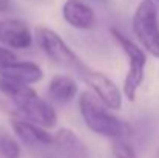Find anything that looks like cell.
I'll return each mask as SVG.
<instances>
[{
  "instance_id": "6da1fadb",
  "label": "cell",
  "mask_w": 159,
  "mask_h": 158,
  "mask_svg": "<svg viewBox=\"0 0 159 158\" xmlns=\"http://www.w3.org/2000/svg\"><path fill=\"white\" fill-rule=\"evenodd\" d=\"M0 92L12 101V104L25 116V119L43 129H53L56 126L57 115L54 107L47 99L40 98L37 92L30 85L12 82L0 76Z\"/></svg>"
},
{
  "instance_id": "7a4b0ae2",
  "label": "cell",
  "mask_w": 159,
  "mask_h": 158,
  "mask_svg": "<svg viewBox=\"0 0 159 158\" xmlns=\"http://www.w3.org/2000/svg\"><path fill=\"white\" fill-rule=\"evenodd\" d=\"M79 110L87 127L107 138H120L124 133V124L116 118L105 104H102L93 92H84L79 96Z\"/></svg>"
},
{
  "instance_id": "3957f363",
  "label": "cell",
  "mask_w": 159,
  "mask_h": 158,
  "mask_svg": "<svg viewBox=\"0 0 159 158\" xmlns=\"http://www.w3.org/2000/svg\"><path fill=\"white\" fill-rule=\"evenodd\" d=\"M113 39L117 42V45L122 48V51L125 53L127 59H128V70L124 79V95L127 96V99L134 101L138 90L141 89L144 78H145V65H147V54L145 51L134 44L127 34H124L120 30L117 28H111L110 30Z\"/></svg>"
},
{
  "instance_id": "277c9868",
  "label": "cell",
  "mask_w": 159,
  "mask_h": 158,
  "mask_svg": "<svg viewBox=\"0 0 159 158\" xmlns=\"http://www.w3.org/2000/svg\"><path fill=\"white\" fill-rule=\"evenodd\" d=\"M133 33L139 47L159 59V14L155 0H141L133 14Z\"/></svg>"
},
{
  "instance_id": "5b68a950",
  "label": "cell",
  "mask_w": 159,
  "mask_h": 158,
  "mask_svg": "<svg viewBox=\"0 0 159 158\" xmlns=\"http://www.w3.org/2000/svg\"><path fill=\"white\" fill-rule=\"evenodd\" d=\"M34 37L40 47V50L45 53V56H48L54 64H59L68 70H74L77 71L82 67V60L80 57L73 51L66 42L48 26L39 25L34 30Z\"/></svg>"
},
{
  "instance_id": "8992f818",
  "label": "cell",
  "mask_w": 159,
  "mask_h": 158,
  "mask_svg": "<svg viewBox=\"0 0 159 158\" xmlns=\"http://www.w3.org/2000/svg\"><path fill=\"white\" fill-rule=\"evenodd\" d=\"M80 79L93 90V93L98 96V99L105 104L110 110H119L122 107V93L119 87L107 76L105 73L94 70L85 64L77 70Z\"/></svg>"
},
{
  "instance_id": "52a82bcc",
  "label": "cell",
  "mask_w": 159,
  "mask_h": 158,
  "mask_svg": "<svg viewBox=\"0 0 159 158\" xmlns=\"http://www.w3.org/2000/svg\"><path fill=\"white\" fill-rule=\"evenodd\" d=\"M0 44L9 50H26L33 45V33L22 20H0Z\"/></svg>"
},
{
  "instance_id": "ba28073f",
  "label": "cell",
  "mask_w": 159,
  "mask_h": 158,
  "mask_svg": "<svg viewBox=\"0 0 159 158\" xmlns=\"http://www.w3.org/2000/svg\"><path fill=\"white\" fill-rule=\"evenodd\" d=\"M11 127L16 136L30 147H48L53 146V135L43 127L25 119V118H11Z\"/></svg>"
},
{
  "instance_id": "9c48e42d",
  "label": "cell",
  "mask_w": 159,
  "mask_h": 158,
  "mask_svg": "<svg viewBox=\"0 0 159 158\" xmlns=\"http://www.w3.org/2000/svg\"><path fill=\"white\" fill-rule=\"evenodd\" d=\"M62 16L76 30H93L96 26V14L84 0H66L62 6Z\"/></svg>"
},
{
  "instance_id": "30bf717a",
  "label": "cell",
  "mask_w": 159,
  "mask_h": 158,
  "mask_svg": "<svg viewBox=\"0 0 159 158\" xmlns=\"http://www.w3.org/2000/svg\"><path fill=\"white\" fill-rule=\"evenodd\" d=\"M0 76L5 78V79H9L12 82L33 85L43 78V71L34 62L14 59V60L0 67Z\"/></svg>"
},
{
  "instance_id": "8fae6325",
  "label": "cell",
  "mask_w": 159,
  "mask_h": 158,
  "mask_svg": "<svg viewBox=\"0 0 159 158\" xmlns=\"http://www.w3.org/2000/svg\"><path fill=\"white\" fill-rule=\"evenodd\" d=\"M53 146L66 158L88 157V147L71 129H59L53 135Z\"/></svg>"
},
{
  "instance_id": "7c38bea8",
  "label": "cell",
  "mask_w": 159,
  "mask_h": 158,
  "mask_svg": "<svg viewBox=\"0 0 159 158\" xmlns=\"http://www.w3.org/2000/svg\"><path fill=\"white\" fill-rule=\"evenodd\" d=\"M77 92L79 89L76 81L66 74H56L48 84V98L60 105L71 103L76 98Z\"/></svg>"
},
{
  "instance_id": "4fadbf2b",
  "label": "cell",
  "mask_w": 159,
  "mask_h": 158,
  "mask_svg": "<svg viewBox=\"0 0 159 158\" xmlns=\"http://www.w3.org/2000/svg\"><path fill=\"white\" fill-rule=\"evenodd\" d=\"M0 154L5 158H20V146L11 135L0 133Z\"/></svg>"
},
{
  "instance_id": "5bb4252c",
  "label": "cell",
  "mask_w": 159,
  "mask_h": 158,
  "mask_svg": "<svg viewBox=\"0 0 159 158\" xmlns=\"http://www.w3.org/2000/svg\"><path fill=\"white\" fill-rule=\"evenodd\" d=\"M111 151H113L114 158H138L136 151L133 149V146L128 144L127 141L120 140V138H114Z\"/></svg>"
},
{
  "instance_id": "9a60e30c",
  "label": "cell",
  "mask_w": 159,
  "mask_h": 158,
  "mask_svg": "<svg viewBox=\"0 0 159 158\" xmlns=\"http://www.w3.org/2000/svg\"><path fill=\"white\" fill-rule=\"evenodd\" d=\"M14 59H17V57L12 53V50L0 45V67L5 65V64H8V62H11V60H14Z\"/></svg>"
},
{
  "instance_id": "2e32d148",
  "label": "cell",
  "mask_w": 159,
  "mask_h": 158,
  "mask_svg": "<svg viewBox=\"0 0 159 158\" xmlns=\"http://www.w3.org/2000/svg\"><path fill=\"white\" fill-rule=\"evenodd\" d=\"M14 6L12 0H0V12H8Z\"/></svg>"
},
{
  "instance_id": "e0dca14e",
  "label": "cell",
  "mask_w": 159,
  "mask_h": 158,
  "mask_svg": "<svg viewBox=\"0 0 159 158\" xmlns=\"http://www.w3.org/2000/svg\"><path fill=\"white\" fill-rule=\"evenodd\" d=\"M155 2H156V3H159V0H155Z\"/></svg>"
}]
</instances>
